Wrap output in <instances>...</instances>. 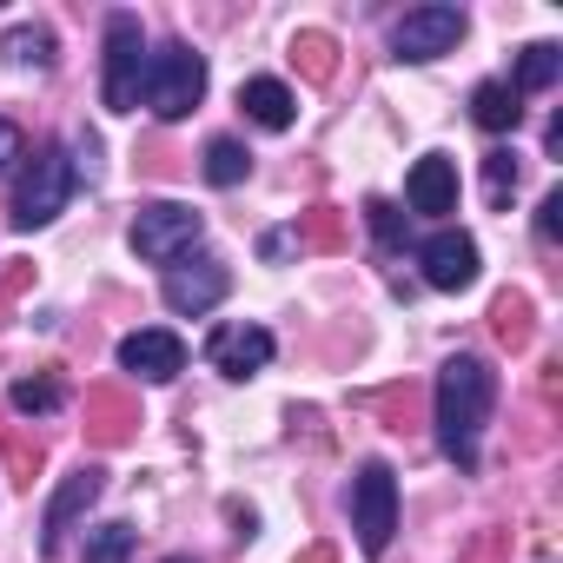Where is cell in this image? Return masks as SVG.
<instances>
[{"instance_id":"obj_16","label":"cell","mask_w":563,"mask_h":563,"mask_svg":"<svg viewBox=\"0 0 563 563\" xmlns=\"http://www.w3.org/2000/svg\"><path fill=\"white\" fill-rule=\"evenodd\" d=\"M556 74H563V47L537 41V47L517 54V80H510V93H517V100H523V93H543V87H556Z\"/></svg>"},{"instance_id":"obj_2","label":"cell","mask_w":563,"mask_h":563,"mask_svg":"<svg viewBox=\"0 0 563 563\" xmlns=\"http://www.w3.org/2000/svg\"><path fill=\"white\" fill-rule=\"evenodd\" d=\"M140 93H146V107L159 113V120H186L199 100H206V60L192 54V47H159L153 60H146V74H140Z\"/></svg>"},{"instance_id":"obj_4","label":"cell","mask_w":563,"mask_h":563,"mask_svg":"<svg viewBox=\"0 0 563 563\" xmlns=\"http://www.w3.org/2000/svg\"><path fill=\"white\" fill-rule=\"evenodd\" d=\"M67 199H74V166H67V153H60V146H41V153H34V166H27V179H21V192H14V225H21V232H34V225L60 219V212H67Z\"/></svg>"},{"instance_id":"obj_24","label":"cell","mask_w":563,"mask_h":563,"mask_svg":"<svg viewBox=\"0 0 563 563\" xmlns=\"http://www.w3.org/2000/svg\"><path fill=\"white\" fill-rule=\"evenodd\" d=\"M14 159H27V133H21L14 120H0V173H8Z\"/></svg>"},{"instance_id":"obj_19","label":"cell","mask_w":563,"mask_h":563,"mask_svg":"<svg viewBox=\"0 0 563 563\" xmlns=\"http://www.w3.org/2000/svg\"><path fill=\"white\" fill-rule=\"evenodd\" d=\"M133 543H140L133 523H100V530H87V563H126Z\"/></svg>"},{"instance_id":"obj_13","label":"cell","mask_w":563,"mask_h":563,"mask_svg":"<svg viewBox=\"0 0 563 563\" xmlns=\"http://www.w3.org/2000/svg\"><path fill=\"white\" fill-rule=\"evenodd\" d=\"M405 199H411V212H457V166L444 159V153H431V159H418L411 166V179H405Z\"/></svg>"},{"instance_id":"obj_7","label":"cell","mask_w":563,"mask_h":563,"mask_svg":"<svg viewBox=\"0 0 563 563\" xmlns=\"http://www.w3.org/2000/svg\"><path fill=\"white\" fill-rule=\"evenodd\" d=\"M464 41V8H411L398 27H391V47L398 60H438Z\"/></svg>"},{"instance_id":"obj_15","label":"cell","mask_w":563,"mask_h":563,"mask_svg":"<svg viewBox=\"0 0 563 563\" xmlns=\"http://www.w3.org/2000/svg\"><path fill=\"white\" fill-rule=\"evenodd\" d=\"M471 120H477L484 133H517V120H523V100L510 93V80H484V87L471 93Z\"/></svg>"},{"instance_id":"obj_23","label":"cell","mask_w":563,"mask_h":563,"mask_svg":"<svg viewBox=\"0 0 563 563\" xmlns=\"http://www.w3.org/2000/svg\"><path fill=\"white\" fill-rule=\"evenodd\" d=\"M292 54H306V67H312V74H319V80H325V74H332V41H325V34H306V41H299V47H292Z\"/></svg>"},{"instance_id":"obj_6","label":"cell","mask_w":563,"mask_h":563,"mask_svg":"<svg viewBox=\"0 0 563 563\" xmlns=\"http://www.w3.org/2000/svg\"><path fill=\"white\" fill-rule=\"evenodd\" d=\"M146 34H140V14H113L107 21V107L113 113H133L140 107V74H146Z\"/></svg>"},{"instance_id":"obj_25","label":"cell","mask_w":563,"mask_h":563,"mask_svg":"<svg viewBox=\"0 0 563 563\" xmlns=\"http://www.w3.org/2000/svg\"><path fill=\"white\" fill-rule=\"evenodd\" d=\"M497 332L510 345H523V299H497Z\"/></svg>"},{"instance_id":"obj_5","label":"cell","mask_w":563,"mask_h":563,"mask_svg":"<svg viewBox=\"0 0 563 563\" xmlns=\"http://www.w3.org/2000/svg\"><path fill=\"white\" fill-rule=\"evenodd\" d=\"M352 530H358L365 556L391 550V530H398V477H391V464H365L358 471V484H352Z\"/></svg>"},{"instance_id":"obj_27","label":"cell","mask_w":563,"mask_h":563,"mask_svg":"<svg viewBox=\"0 0 563 563\" xmlns=\"http://www.w3.org/2000/svg\"><path fill=\"white\" fill-rule=\"evenodd\" d=\"M166 563H192V556H166Z\"/></svg>"},{"instance_id":"obj_14","label":"cell","mask_w":563,"mask_h":563,"mask_svg":"<svg viewBox=\"0 0 563 563\" xmlns=\"http://www.w3.org/2000/svg\"><path fill=\"white\" fill-rule=\"evenodd\" d=\"M239 107H245V120L265 126V133H286V126L299 120V100H292L286 80H245V87H239Z\"/></svg>"},{"instance_id":"obj_3","label":"cell","mask_w":563,"mask_h":563,"mask_svg":"<svg viewBox=\"0 0 563 563\" xmlns=\"http://www.w3.org/2000/svg\"><path fill=\"white\" fill-rule=\"evenodd\" d=\"M199 232H206V212H192V206H179V199H159V206H146V212L133 219V252H140L146 265H179V258L199 245Z\"/></svg>"},{"instance_id":"obj_18","label":"cell","mask_w":563,"mask_h":563,"mask_svg":"<svg viewBox=\"0 0 563 563\" xmlns=\"http://www.w3.org/2000/svg\"><path fill=\"white\" fill-rule=\"evenodd\" d=\"M245 173H252V153H245L239 140H212V146H206V179H212V186H239Z\"/></svg>"},{"instance_id":"obj_10","label":"cell","mask_w":563,"mask_h":563,"mask_svg":"<svg viewBox=\"0 0 563 563\" xmlns=\"http://www.w3.org/2000/svg\"><path fill=\"white\" fill-rule=\"evenodd\" d=\"M206 358H212V372H225V378H252V372L272 365V332H265V325H219V332L206 339Z\"/></svg>"},{"instance_id":"obj_21","label":"cell","mask_w":563,"mask_h":563,"mask_svg":"<svg viewBox=\"0 0 563 563\" xmlns=\"http://www.w3.org/2000/svg\"><path fill=\"white\" fill-rule=\"evenodd\" d=\"M365 219H372V232H378V245H385V252H398V245H405V212H398L391 199H372V206H365Z\"/></svg>"},{"instance_id":"obj_20","label":"cell","mask_w":563,"mask_h":563,"mask_svg":"<svg viewBox=\"0 0 563 563\" xmlns=\"http://www.w3.org/2000/svg\"><path fill=\"white\" fill-rule=\"evenodd\" d=\"M14 411H27V418H47V411H60V378H47V372L21 378V385H14Z\"/></svg>"},{"instance_id":"obj_22","label":"cell","mask_w":563,"mask_h":563,"mask_svg":"<svg viewBox=\"0 0 563 563\" xmlns=\"http://www.w3.org/2000/svg\"><path fill=\"white\" fill-rule=\"evenodd\" d=\"M484 179H490V199L504 206V192L517 186V159H510V153H490V159H484Z\"/></svg>"},{"instance_id":"obj_1","label":"cell","mask_w":563,"mask_h":563,"mask_svg":"<svg viewBox=\"0 0 563 563\" xmlns=\"http://www.w3.org/2000/svg\"><path fill=\"white\" fill-rule=\"evenodd\" d=\"M497 405V372L471 352H457L444 372H438V444L457 471H477V438H484V418Z\"/></svg>"},{"instance_id":"obj_26","label":"cell","mask_w":563,"mask_h":563,"mask_svg":"<svg viewBox=\"0 0 563 563\" xmlns=\"http://www.w3.org/2000/svg\"><path fill=\"white\" fill-rule=\"evenodd\" d=\"M537 232H543V239H556V232H563V192H550V199L537 206Z\"/></svg>"},{"instance_id":"obj_9","label":"cell","mask_w":563,"mask_h":563,"mask_svg":"<svg viewBox=\"0 0 563 563\" xmlns=\"http://www.w3.org/2000/svg\"><path fill=\"white\" fill-rule=\"evenodd\" d=\"M418 265H424V286L464 292V286H477V239L471 232H431L424 252H418Z\"/></svg>"},{"instance_id":"obj_12","label":"cell","mask_w":563,"mask_h":563,"mask_svg":"<svg viewBox=\"0 0 563 563\" xmlns=\"http://www.w3.org/2000/svg\"><path fill=\"white\" fill-rule=\"evenodd\" d=\"M100 490H107V477H100L93 464H87V471H74V477H67V484L54 490V504H47V523H41V530H47V537H41V550H47V556L60 550V537L74 530V517H80V510H87V504H93Z\"/></svg>"},{"instance_id":"obj_11","label":"cell","mask_w":563,"mask_h":563,"mask_svg":"<svg viewBox=\"0 0 563 563\" xmlns=\"http://www.w3.org/2000/svg\"><path fill=\"white\" fill-rule=\"evenodd\" d=\"M120 365H126V372H140V378H153V385H166V378H179V372H186V345H179L173 332L146 325V332L120 339Z\"/></svg>"},{"instance_id":"obj_17","label":"cell","mask_w":563,"mask_h":563,"mask_svg":"<svg viewBox=\"0 0 563 563\" xmlns=\"http://www.w3.org/2000/svg\"><path fill=\"white\" fill-rule=\"evenodd\" d=\"M0 54H8L14 67H54V34L47 27H14L8 41H0Z\"/></svg>"},{"instance_id":"obj_8","label":"cell","mask_w":563,"mask_h":563,"mask_svg":"<svg viewBox=\"0 0 563 563\" xmlns=\"http://www.w3.org/2000/svg\"><path fill=\"white\" fill-rule=\"evenodd\" d=\"M225 286H232V272H225L219 258L166 265V306H173L179 319H199V312H212V306L225 299Z\"/></svg>"}]
</instances>
